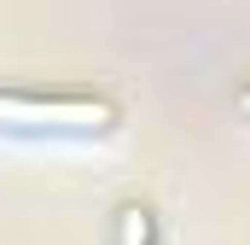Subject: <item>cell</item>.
Returning a JSON list of instances; mask_svg holds the SVG:
<instances>
[{
    "instance_id": "cell-2",
    "label": "cell",
    "mask_w": 250,
    "mask_h": 245,
    "mask_svg": "<svg viewBox=\"0 0 250 245\" xmlns=\"http://www.w3.org/2000/svg\"><path fill=\"white\" fill-rule=\"evenodd\" d=\"M111 245H163L157 210H151L146 198H123L117 216H111Z\"/></svg>"
},
{
    "instance_id": "cell-3",
    "label": "cell",
    "mask_w": 250,
    "mask_h": 245,
    "mask_svg": "<svg viewBox=\"0 0 250 245\" xmlns=\"http://www.w3.org/2000/svg\"><path fill=\"white\" fill-rule=\"evenodd\" d=\"M239 111H245V117H250V88H245V94H239Z\"/></svg>"
},
{
    "instance_id": "cell-1",
    "label": "cell",
    "mask_w": 250,
    "mask_h": 245,
    "mask_svg": "<svg viewBox=\"0 0 250 245\" xmlns=\"http://www.w3.org/2000/svg\"><path fill=\"white\" fill-rule=\"evenodd\" d=\"M117 128H123V105L93 88L0 82V134L12 140H111Z\"/></svg>"
}]
</instances>
